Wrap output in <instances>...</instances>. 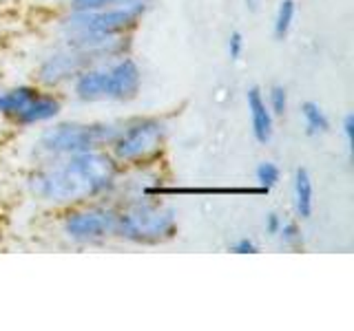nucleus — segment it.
Returning a JSON list of instances; mask_svg holds the SVG:
<instances>
[{"instance_id":"nucleus-1","label":"nucleus","mask_w":354,"mask_h":331,"mask_svg":"<svg viewBox=\"0 0 354 331\" xmlns=\"http://www.w3.org/2000/svg\"><path fill=\"white\" fill-rule=\"evenodd\" d=\"M120 163L104 150L58 157L29 174V192L55 205L84 203L109 194L118 185Z\"/></svg>"},{"instance_id":"nucleus-2","label":"nucleus","mask_w":354,"mask_h":331,"mask_svg":"<svg viewBox=\"0 0 354 331\" xmlns=\"http://www.w3.org/2000/svg\"><path fill=\"white\" fill-rule=\"evenodd\" d=\"M177 234V214L158 197H138L127 208L118 210L115 237L138 245H160Z\"/></svg>"},{"instance_id":"nucleus-3","label":"nucleus","mask_w":354,"mask_h":331,"mask_svg":"<svg viewBox=\"0 0 354 331\" xmlns=\"http://www.w3.org/2000/svg\"><path fill=\"white\" fill-rule=\"evenodd\" d=\"M149 7L129 5V7H111L95 11H71L69 18L62 22V33L66 42L86 40V38H111V36H129L131 29L138 27L142 16Z\"/></svg>"},{"instance_id":"nucleus-4","label":"nucleus","mask_w":354,"mask_h":331,"mask_svg":"<svg viewBox=\"0 0 354 331\" xmlns=\"http://www.w3.org/2000/svg\"><path fill=\"white\" fill-rule=\"evenodd\" d=\"M118 124H77V121H62L42 130L38 146L44 154L58 159L86 150H104L118 135Z\"/></svg>"},{"instance_id":"nucleus-5","label":"nucleus","mask_w":354,"mask_h":331,"mask_svg":"<svg viewBox=\"0 0 354 331\" xmlns=\"http://www.w3.org/2000/svg\"><path fill=\"white\" fill-rule=\"evenodd\" d=\"M169 126L160 117H138L127 124H120V130L111 143V154L118 163L142 166L153 161L162 152Z\"/></svg>"},{"instance_id":"nucleus-6","label":"nucleus","mask_w":354,"mask_h":331,"mask_svg":"<svg viewBox=\"0 0 354 331\" xmlns=\"http://www.w3.org/2000/svg\"><path fill=\"white\" fill-rule=\"evenodd\" d=\"M118 210L109 205H86L71 210L62 221V232L75 243H102L115 237Z\"/></svg>"},{"instance_id":"nucleus-7","label":"nucleus","mask_w":354,"mask_h":331,"mask_svg":"<svg viewBox=\"0 0 354 331\" xmlns=\"http://www.w3.org/2000/svg\"><path fill=\"white\" fill-rule=\"evenodd\" d=\"M102 60L97 58L95 53L73 47V44H64L60 51H53L51 55L42 60L40 69H38V77L40 82L49 84V86H58L64 82H71L80 75L84 69L93 64H100Z\"/></svg>"},{"instance_id":"nucleus-8","label":"nucleus","mask_w":354,"mask_h":331,"mask_svg":"<svg viewBox=\"0 0 354 331\" xmlns=\"http://www.w3.org/2000/svg\"><path fill=\"white\" fill-rule=\"evenodd\" d=\"M109 66V91L111 102H129V99L138 97L142 86V71L136 60L129 55H120L106 62Z\"/></svg>"},{"instance_id":"nucleus-9","label":"nucleus","mask_w":354,"mask_h":331,"mask_svg":"<svg viewBox=\"0 0 354 331\" xmlns=\"http://www.w3.org/2000/svg\"><path fill=\"white\" fill-rule=\"evenodd\" d=\"M73 93L82 102H111L109 91V66L106 62H100L84 69L73 80Z\"/></svg>"},{"instance_id":"nucleus-10","label":"nucleus","mask_w":354,"mask_h":331,"mask_svg":"<svg viewBox=\"0 0 354 331\" xmlns=\"http://www.w3.org/2000/svg\"><path fill=\"white\" fill-rule=\"evenodd\" d=\"M246 104H248V113H250V126H252V135L259 143H268L272 139L274 132V115L270 113L268 104L261 95L257 86L248 88L246 93Z\"/></svg>"},{"instance_id":"nucleus-11","label":"nucleus","mask_w":354,"mask_h":331,"mask_svg":"<svg viewBox=\"0 0 354 331\" xmlns=\"http://www.w3.org/2000/svg\"><path fill=\"white\" fill-rule=\"evenodd\" d=\"M60 110H62V104H60L58 97L51 95V93H42L40 91L14 117V121L20 126H36V124H44V121H51L53 117H58Z\"/></svg>"},{"instance_id":"nucleus-12","label":"nucleus","mask_w":354,"mask_h":331,"mask_svg":"<svg viewBox=\"0 0 354 331\" xmlns=\"http://www.w3.org/2000/svg\"><path fill=\"white\" fill-rule=\"evenodd\" d=\"M292 194H295V210L297 217L310 219L315 208V188H313V177L306 168L295 170V181H292Z\"/></svg>"},{"instance_id":"nucleus-13","label":"nucleus","mask_w":354,"mask_h":331,"mask_svg":"<svg viewBox=\"0 0 354 331\" xmlns=\"http://www.w3.org/2000/svg\"><path fill=\"white\" fill-rule=\"evenodd\" d=\"M40 91L36 86H16L0 91V115L14 119Z\"/></svg>"},{"instance_id":"nucleus-14","label":"nucleus","mask_w":354,"mask_h":331,"mask_svg":"<svg viewBox=\"0 0 354 331\" xmlns=\"http://www.w3.org/2000/svg\"><path fill=\"white\" fill-rule=\"evenodd\" d=\"M301 115L306 121V130L308 135L319 137V135H326L330 130V119L326 115V110L321 108L317 102H304L301 104Z\"/></svg>"},{"instance_id":"nucleus-15","label":"nucleus","mask_w":354,"mask_h":331,"mask_svg":"<svg viewBox=\"0 0 354 331\" xmlns=\"http://www.w3.org/2000/svg\"><path fill=\"white\" fill-rule=\"evenodd\" d=\"M295 14H297L295 0H281L279 7H277L274 22H272V31H274L277 40H283L288 33H290L292 22H295Z\"/></svg>"},{"instance_id":"nucleus-16","label":"nucleus","mask_w":354,"mask_h":331,"mask_svg":"<svg viewBox=\"0 0 354 331\" xmlns=\"http://www.w3.org/2000/svg\"><path fill=\"white\" fill-rule=\"evenodd\" d=\"M153 0H69L71 11H95V9H111V7H129L142 5L151 7Z\"/></svg>"},{"instance_id":"nucleus-17","label":"nucleus","mask_w":354,"mask_h":331,"mask_svg":"<svg viewBox=\"0 0 354 331\" xmlns=\"http://www.w3.org/2000/svg\"><path fill=\"white\" fill-rule=\"evenodd\" d=\"M254 177H257V183L270 192V188H274L277 183H279L281 170H279V166L272 163V161H261L257 166V170H254Z\"/></svg>"},{"instance_id":"nucleus-18","label":"nucleus","mask_w":354,"mask_h":331,"mask_svg":"<svg viewBox=\"0 0 354 331\" xmlns=\"http://www.w3.org/2000/svg\"><path fill=\"white\" fill-rule=\"evenodd\" d=\"M277 237H279L283 245L290 248V250H301L304 248V230L299 228L297 221L281 223V230H279V234H277Z\"/></svg>"},{"instance_id":"nucleus-19","label":"nucleus","mask_w":354,"mask_h":331,"mask_svg":"<svg viewBox=\"0 0 354 331\" xmlns=\"http://www.w3.org/2000/svg\"><path fill=\"white\" fill-rule=\"evenodd\" d=\"M268 108L274 117H283L288 110V93L281 84H274L268 93Z\"/></svg>"},{"instance_id":"nucleus-20","label":"nucleus","mask_w":354,"mask_h":331,"mask_svg":"<svg viewBox=\"0 0 354 331\" xmlns=\"http://www.w3.org/2000/svg\"><path fill=\"white\" fill-rule=\"evenodd\" d=\"M241 55H243V36L241 31H232L228 36V58L232 62H237L241 60Z\"/></svg>"},{"instance_id":"nucleus-21","label":"nucleus","mask_w":354,"mask_h":331,"mask_svg":"<svg viewBox=\"0 0 354 331\" xmlns=\"http://www.w3.org/2000/svg\"><path fill=\"white\" fill-rule=\"evenodd\" d=\"M230 252H235V254H257L259 245L252 239H239V241H235L230 245Z\"/></svg>"},{"instance_id":"nucleus-22","label":"nucleus","mask_w":354,"mask_h":331,"mask_svg":"<svg viewBox=\"0 0 354 331\" xmlns=\"http://www.w3.org/2000/svg\"><path fill=\"white\" fill-rule=\"evenodd\" d=\"M281 217L277 214V212H270V214H266V221H263V230H266V234L268 237H277L279 234V230H281Z\"/></svg>"},{"instance_id":"nucleus-23","label":"nucleus","mask_w":354,"mask_h":331,"mask_svg":"<svg viewBox=\"0 0 354 331\" xmlns=\"http://www.w3.org/2000/svg\"><path fill=\"white\" fill-rule=\"evenodd\" d=\"M343 135H346V143H348V150L352 152L354 146V115L348 113L343 117Z\"/></svg>"},{"instance_id":"nucleus-24","label":"nucleus","mask_w":354,"mask_h":331,"mask_svg":"<svg viewBox=\"0 0 354 331\" xmlns=\"http://www.w3.org/2000/svg\"><path fill=\"white\" fill-rule=\"evenodd\" d=\"M243 5H246V9H250V11H257L259 0H243Z\"/></svg>"}]
</instances>
